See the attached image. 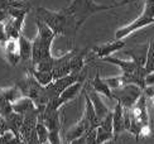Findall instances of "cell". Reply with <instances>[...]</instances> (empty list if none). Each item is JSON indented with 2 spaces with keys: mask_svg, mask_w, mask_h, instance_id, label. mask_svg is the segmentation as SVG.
<instances>
[{
  "mask_svg": "<svg viewBox=\"0 0 154 144\" xmlns=\"http://www.w3.org/2000/svg\"><path fill=\"white\" fill-rule=\"evenodd\" d=\"M37 37L33 41L32 51V68L38 71H51L57 64V57L52 56V43L56 38L54 33L42 20L35 18Z\"/></svg>",
  "mask_w": 154,
  "mask_h": 144,
  "instance_id": "6da1fadb",
  "label": "cell"
},
{
  "mask_svg": "<svg viewBox=\"0 0 154 144\" xmlns=\"http://www.w3.org/2000/svg\"><path fill=\"white\" fill-rule=\"evenodd\" d=\"M137 0H123V2L114 3L110 5H102L99 3H95L94 0H72V3L69 4V6L63 9V11H65L68 15V18L71 19L73 32L76 34L77 32H79V29L82 27V24L85 23L92 14L112 10V9H116V8H121V6L133 4Z\"/></svg>",
  "mask_w": 154,
  "mask_h": 144,
  "instance_id": "7a4b0ae2",
  "label": "cell"
},
{
  "mask_svg": "<svg viewBox=\"0 0 154 144\" xmlns=\"http://www.w3.org/2000/svg\"><path fill=\"white\" fill-rule=\"evenodd\" d=\"M37 19H39V20H42L46 24L54 33L56 37L68 36L69 33L75 34L71 19L63 11V9L60 11H53V10L43 8V6H39L37 9Z\"/></svg>",
  "mask_w": 154,
  "mask_h": 144,
  "instance_id": "3957f363",
  "label": "cell"
},
{
  "mask_svg": "<svg viewBox=\"0 0 154 144\" xmlns=\"http://www.w3.org/2000/svg\"><path fill=\"white\" fill-rule=\"evenodd\" d=\"M15 85L20 90L23 97H29L34 102L37 109H44L48 105L49 99H48L46 87L42 86L30 74H28Z\"/></svg>",
  "mask_w": 154,
  "mask_h": 144,
  "instance_id": "277c9868",
  "label": "cell"
},
{
  "mask_svg": "<svg viewBox=\"0 0 154 144\" xmlns=\"http://www.w3.org/2000/svg\"><path fill=\"white\" fill-rule=\"evenodd\" d=\"M150 24H154V0H145L144 9L140 17L137 18L134 22L125 25V27L119 28L115 32V39H125L130 34H133L134 32Z\"/></svg>",
  "mask_w": 154,
  "mask_h": 144,
  "instance_id": "5b68a950",
  "label": "cell"
},
{
  "mask_svg": "<svg viewBox=\"0 0 154 144\" xmlns=\"http://www.w3.org/2000/svg\"><path fill=\"white\" fill-rule=\"evenodd\" d=\"M81 80H85V76L82 74H71V75L63 76V77H60V78H57V80H54L52 83L46 87L49 101L57 99L67 87H69L71 85L79 82Z\"/></svg>",
  "mask_w": 154,
  "mask_h": 144,
  "instance_id": "8992f818",
  "label": "cell"
},
{
  "mask_svg": "<svg viewBox=\"0 0 154 144\" xmlns=\"http://www.w3.org/2000/svg\"><path fill=\"white\" fill-rule=\"evenodd\" d=\"M143 92L144 91L135 85H126V86L119 90L112 91L115 100L119 101L124 106V109H130L138 101L139 97L143 95Z\"/></svg>",
  "mask_w": 154,
  "mask_h": 144,
  "instance_id": "52a82bcc",
  "label": "cell"
},
{
  "mask_svg": "<svg viewBox=\"0 0 154 144\" xmlns=\"http://www.w3.org/2000/svg\"><path fill=\"white\" fill-rule=\"evenodd\" d=\"M83 86H85V80H81L79 82L71 85V86L67 87L58 97H57V99L49 101L46 108L51 109V110H60L61 106H63L65 104H67L69 101H72L75 97L79 96V94L81 92V90L83 89Z\"/></svg>",
  "mask_w": 154,
  "mask_h": 144,
  "instance_id": "ba28073f",
  "label": "cell"
},
{
  "mask_svg": "<svg viewBox=\"0 0 154 144\" xmlns=\"http://www.w3.org/2000/svg\"><path fill=\"white\" fill-rule=\"evenodd\" d=\"M91 130H95V129H94V127L91 125L90 120L87 119V116L83 114L82 117H81V120L77 123V124H75V125L66 133L65 143H66V144L71 143L72 140H75V139H77V138H80V136H82L83 134L90 133Z\"/></svg>",
  "mask_w": 154,
  "mask_h": 144,
  "instance_id": "9c48e42d",
  "label": "cell"
},
{
  "mask_svg": "<svg viewBox=\"0 0 154 144\" xmlns=\"http://www.w3.org/2000/svg\"><path fill=\"white\" fill-rule=\"evenodd\" d=\"M126 45V38L125 39H115L114 42L95 45L92 47V52L101 60H104L106 57H111L115 52L120 51L121 48H124Z\"/></svg>",
  "mask_w": 154,
  "mask_h": 144,
  "instance_id": "30bf717a",
  "label": "cell"
},
{
  "mask_svg": "<svg viewBox=\"0 0 154 144\" xmlns=\"http://www.w3.org/2000/svg\"><path fill=\"white\" fill-rule=\"evenodd\" d=\"M125 132V124H124V106L119 101H116V105L112 111V133L114 140L118 142L119 135Z\"/></svg>",
  "mask_w": 154,
  "mask_h": 144,
  "instance_id": "8fae6325",
  "label": "cell"
},
{
  "mask_svg": "<svg viewBox=\"0 0 154 144\" xmlns=\"http://www.w3.org/2000/svg\"><path fill=\"white\" fill-rule=\"evenodd\" d=\"M86 95L90 97V100H91L92 105H94V109H95V113H96V115H97V117H99L100 121H101L102 119H105V117L111 113L110 109H109V108L105 105L104 101L101 100L100 95L96 92L94 89L87 90V91H86Z\"/></svg>",
  "mask_w": 154,
  "mask_h": 144,
  "instance_id": "7c38bea8",
  "label": "cell"
},
{
  "mask_svg": "<svg viewBox=\"0 0 154 144\" xmlns=\"http://www.w3.org/2000/svg\"><path fill=\"white\" fill-rule=\"evenodd\" d=\"M4 51L6 55V60L11 66H17L20 61V55H19V39L8 38V41L4 44Z\"/></svg>",
  "mask_w": 154,
  "mask_h": 144,
  "instance_id": "4fadbf2b",
  "label": "cell"
},
{
  "mask_svg": "<svg viewBox=\"0 0 154 144\" xmlns=\"http://www.w3.org/2000/svg\"><path fill=\"white\" fill-rule=\"evenodd\" d=\"M11 106H13V111H14V113L20 114L23 116L28 115V114L37 110L34 102L32 101L29 97H20V99H18L17 101L13 102Z\"/></svg>",
  "mask_w": 154,
  "mask_h": 144,
  "instance_id": "5bb4252c",
  "label": "cell"
},
{
  "mask_svg": "<svg viewBox=\"0 0 154 144\" xmlns=\"http://www.w3.org/2000/svg\"><path fill=\"white\" fill-rule=\"evenodd\" d=\"M91 87H92L97 94L104 95V96H106L107 99H110V100H115V97H114V94H112L111 89L107 86V83L105 82L104 78L100 76L99 72L95 75V78H94L92 82H91Z\"/></svg>",
  "mask_w": 154,
  "mask_h": 144,
  "instance_id": "9a60e30c",
  "label": "cell"
},
{
  "mask_svg": "<svg viewBox=\"0 0 154 144\" xmlns=\"http://www.w3.org/2000/svg\"><path fill=\"white\" fill-rule=\"evenodd\" d=\"M32 51H33V42L29 41L24 34L19 37V55L20 61H30L32 60Z\"/></svg>",
  "mask_w": 154,
  "mask_h": 144,
  "instance_id": "2e32d148",
  "label": "cell"
},
{
  "mask_svg": "<svg viewBox=\"0 0 154 144\" xmlns=\"http://www.w3.org/2000/svg\"><path fill=\"white\" fill-rule=\"evenodd\" d=\"M29 74L44 87H47L48 85H51L53 82V80H54L53 75H52V72H51V71H38V70H34V68L30 67L29 68Z\"/></svg>",
  "mask_w": 154,
  "mask_h": 144,
  "instance_id": "e0dca14e",
  "label": "cell"
},
{
  "mask_svg": "<svg viewBox=\"0 0 154 144\" xmlns=\"http://www.w3.org/2000/svg\"><path fill=\"white\" fill-rule=\"evenodd\" d=\"M105 82L107 83V86L111 89V91L114 90H119L121 87L126 86V82H125V78L123 75L120 76H114V77H107V78H104Z\"/></svg>",
  "mask_w": 154,
  "mask_h": 144,
  "instance_id": "ac0fdd59",
  "label": "cell"
},
{
  "mask_svg": "<svg viewBox=\"0 0 154 144\" xmlns=\"http://www.w3.org/2000/svg\"><path fill=\"white\" fill-rule=\"evenodd\" d=\"M144 68L146 75L153 74L154 72V45L150 43L148 45V51H146V60L144 62Z\"/></svg>",
  "mask_w": 154,
  "mask_h": 144,
  "instance_id": "d6986e66",
  "label": "cell"
},
{
  "mask_svg": "<svg viewBox=\"0 0 154 144\" xmlns=\"http://www.w3.org/2000/svg\"><path fill=\"white\" fill-rule=\"evenodd\" d=\"M35 129H37V135H38V140H39V144H49L48 143L49 132H48L47 127L44 125L42 121L38 120L37 125H35Z\"/></svg>",
  "mask_w": 154,
  "mask_h": 144,
  "instance_id": "ffe728a7",
  "label": "cell"
},
{
  "mask_svg": "<svg viewBox=\"0 0 154 144\" xmlns=\"http://www.w3.org/2000/svg\"><path fill=\"white\" fill-rule=\"evenodd\" d=\"M95 142H96V129L91 130L90 133L83 134L82 136L72 140L71 143H68V144H95Z\"/></svg>",
  "mask_w": 154,
  "mask_h": 144,
  "instance_id": "44dd1931",
  "label": "cell"
},
{
  "mask_svg": "<svg viewBox=\"0 0 154 144\" xmlns=\"http://www.w3.org/2000/svg\"><path fill=\"white\" fill-rule=\"evenodd\" d=\"M114 139V134L112 133H109V132H105L100 128L96 129V142L95 144H104V143H107Z\"/></svg>",
  "mask_w": 154,
  "mask_h": 144,
  "instance_id": "7402d4cb",
  "label": "cell"
},
{
  "mask_svg": "<svg viewBox=\"0 0 154 144\" xmlns=\"http://www.w3.org/2000/svg\"><path fill=\"white\" fill-rule=\"evenodd\" d=\"M48 143L49 144H63V140L61 138V129H52L48 130Z\"/></svg>",
  "mask_w": 154,
  "mask_h": 144,
  "instance_id": "603a6c76",
  "label": "cell"
},
{
  "mask_svg": "<svg viewBox=\"0 0 154 144\" xmlns=\"http://www.w3.org/2000/svg\"><path fill=\"white\" fill-rule=\"evenodd\" d=\"M8 41V36H6V32H5V27H4V22L0 23V45L4 47V44Z\"/></svg>",
  "mask_w": 154,
  "mask_h": 144,
  "instance_id": "cb8c5ba5",
  "label": "cell"
},
{
  "mask_svg": "<svg viewBox=\"0 0 154 144\" xmlns=\"http://www.w3.org/2000/svg\"><path fill=\"white\" fill-rule=\"evenodd\" d=\"M8 130H11L9 124L6 123V120H4L3 117H0V136H2L4 133H6Z\"/></svg>",
  "mask_w": 154,
  "mask_h": 144,
  "instance_id": "d4e9b609",
  "label": "cell"
},
{
  "mask_svg": "<svg viewBox=\"0 0 154 144\" xmlns=\"http://www.w3.org/2000/svg\"><path fill=\"white\" fill-rule=\"evenodd\" d=\"M116 143H118L116 140H114V139H112V140H110V142H107L106 144H116Z\"/></svg>",
  "mask_w": 154,
  "mask_h": 144,
  "instance_id": "484cf974",
  "label": "cell"
},
{
  "mask_svg": "<svg viewBox=\"0 0 154 144\" xmlns=\"http://www.w3.org/2000/svg\"><path fill=\"white\" fill-rule=\"evenodd\" d=\"M22 2H25V3H29V0H22Z\"/></svg>",
  "mask_w": 154,
  "mask_h": 144,
  "instance_id": "4316f807",
  "label": "cell"
},
{
  "mask_svg": "<svg viewBox=\"0 0 154 144\" xmlns=\"http://www.w3.org/2000/svg\"><path fill=\"white\" fill-rule=\"evenodd\" d=\"M116 144H120V143H119V142H118V143H116Z\"/></svg>",
  "mask_w": 154,
  "mask_h": 144,
  "instance_id": "83f0119b",
  "label": "cell"
},
{
  "mask_svg": "<svg viewBox=\"0 0 154 144\" xmlns=\"http://www.w3.org/2000/svg\"><path fill=\"white\" fill-rule=\"evenodd\" d=\"M138 144H140V143H139V142H138Z\"/></svg>",
  "mask_w": 154,
  "mask_h": 144,
  "instance_id": "f1b7e54d",
  "label": "cell"
},
{
  "mask_svg": "<svg viewBox=\"0 0 154 144\" xmlns=\"http://www.w3.org/2000/svg\"><path fill=\"white\" fill-rule=\"evenodd\" d=\"M153 74H154V72H153Z\"/></svg>",
  "mask_w": 154,
  "mask_h": 144,
  "instance_id": "f546056e",
  "label": "cell"
}]
</instances>
